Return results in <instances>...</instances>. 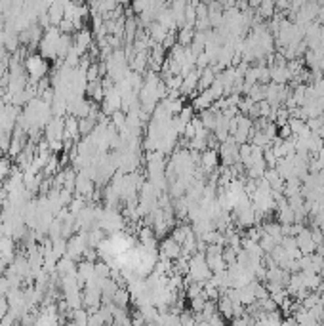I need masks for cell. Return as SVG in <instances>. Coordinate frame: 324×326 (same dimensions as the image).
<instances>
[{
	"mask_svg": "<svg viewBox=\"0 0 324 326\" xmlns=\"http://www.w3.org/2000/svg\"><path fill=\"white\" fill-rule=\"evenodd\" d=\"M25 69H27L29 77H33V79H31V84H33V82L40 80L42 77L46 75L48 63H46V59H44L42 55H31L27 61H25Z\"/></svg>",
	"mask_w": 324,
	"mask_h": 326,
	"instance_id": "obj_1",
	"label": "cell"
},
{
	"mask_svg": "<svg viewBox=\"0 0 324 326\" xmlns=\"http://www.w3.org/2000/svg\"><path fill=\"white\" fill-rule=\"evenodd\" d=\"M217 313L221 315V317H225V319H233V317H235V307H233V303H231L229 298H225L223 294L219 296V305H217Z\"/></svg>",
	"mask_w": 324,
	"mask_h": 326,
	"instance_id": "obj_2",
	"label": "cell"
},
{
	"mask_svg": "<svg viewBox=\"0 0 324 326\" xmlns=\"http://www.w3.org/2000/svg\"><path fill=\"white\" fill-rule=\"evenodd\" d=\"M130 300H132V298H130V292L124 290V288H119L117 294H115V298H113V305H117V307H122V309H124Z\"/></svg>",
	"mask_w": 324,
	"mask_h": 326,
	"instance_id": "obj_3",
	"label": "cell"
},
{
	"mask_svg": "<svg viewBox=\"0 0 324 326\" xmlns=\"http://www.w3.org/2000/svg\"><path fill=\"white\" fill-rule=\"evenodd\" d=\"M202 162H204V166L210 170V168H214L216 166V162H217V157H216V151H206L202 155Z\"/></svg>",
	"mask_w": 324,
	"mask_h": 326,
	"instance_id": "obj_4",
	"label": "cell"
},
{
	"mask_svg": "<svg viewBox=\"0 0 324 326\" xmlns=\"http://www.w3.org/2000/svg\"><path fill=\"white\" fill-rule=\"evenodd\" d=\"M271 13H273V4H271V2H263V4H261V12H259V15L267 17V15H271Z\"/></svg>",
	"mask_w": 324,
	"mask_h": 326,
	"instance_id": "obj_5",
	"label": "cell"
},
{
	"mask_svg": "<svg viewBox=\"0 0 324 326\" xmlns=\"http://www.w3.org/2000/svg\"><path fill=\"white\" fill-rule=\"evenodd\" d=\"M143 90H149V93H153V92H155V82H151V84H149V88L145 86ZM143 101H145V105L153 103V97H149V99H147V92H143Z\"/></svg>",
	"mask_w": 324,
	"mask_h": 326,
	"instance_id": "obj_6",
	"label": "cell"
},
{
	"mask_svg": "<svg viewBox=\"0 0 324 326\" xmlns=\"http://www.w3.org/2000/svg\"><path fill=\"white\" fill-rule=\"evenodd\" d=\"M319 71H321V73H324V57H323V61L319 63Z\"/></svg>",
	"mask_w": 324,
	"mask_h": 326,
	"instance_id": "obj_7",
	"label": "cell"
}]
</instances>
